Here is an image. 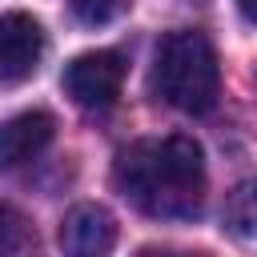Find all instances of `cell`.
Segmentation results:
<instances>
[{
  "label": "cell",
  "mask_w": 257,
  "mask_h": 257,
  "mask_svg": "<svg viewBox=\"0 0 257 257\" xmlns=\"http://www.w3.org/2000/svg\"><path fill=\"white\" fill-rule=\"evenodd\" d=\"M225 233L237 245L257 249V181H241L229 197H225V213H221Z\"/></svg>",
  "instance_id": "7"
},
{
  "label": "cell",
  "mask_w": 257,
  "mask_h": 257,
  "mask_svg": "<svg viewBox=\"0 0 257 257\" xmlns=\"http://www.w3.org/2000/svg\"><path fill=\"white\" fill-rule=\"evenodd\" d=\"M237 8H241V16L249 24H257V0H237Z\"/></svg>",
  "instance_id": "10"
},
{
  "label": "cell",
  "mask_w": 257,
  "mask_h": 257,
  "mask_svg": "<svg viewBox=\"0 0 257 257\" xmlns=\"http://www.w3.org/2000/svg\"><path fill=\"white\" fill-rule=\"evenodd\" d=\"M153 92L177 112L189 116L209 112L221 92V68L213 44L189 28L169 32L153 56Z\"/></svg>",
  "instance_id": "2"
},
{
  "label": "cell",
  "mask_w": 257,
  "mask_h": 257,
  "mask_svg": "<svg viewBox=\"0 0 257 257\" xmlns=\"http://www.w3.org/2000/svg\"><path fill=\"white\" fill-rule=\"evenodd\" d=\"M116 189L157 221H189L205 205V153L193 137H145L116 153Z\"/></svg>",
  "instance_id": "1"
},
{
  "label": "cell",
  "mask_w": 257,
  "mask_h": 257,
  "mask_svg": "<svg viewBox=\"0 0 257 257\" xmlns=\"http://www.w3.org/2000/svg\"><path fill=\"white\" fill-rule=\"evenodd\" d=\"M120 84H124V56L112 52V48L80 52L64 68V92L88 112L112 108L116 96H120Z\"/></svg>",
  "instance_id": "3"
},
{
  "label": "cell",
  "mask_w": 257,
  "mask_h": 257,
  "mask_svg": "<svg viewBox=\"0 0 257 257\" xmlns=\"http://www.w3.org/2000/svg\"><path fill=\"white\" fill-rule=\"evenodd\" d=\"M72 12L84 24H108L112 16L124 12V0H72Z\"/></svg>",
  "instance_id": "8"
},
{
  "label": "cell",
  "mask_w": 257,
  "mask_h": 257,
  "mask_svg": "<svg viewBox=\"0 0 257 257\" xmlns=\"http://www.w3.org/2000/svg\"><path fill=\"white\" fill-rule=\"evenodd\" d=\"M44 56V28L28 12H4L0 16V72L8 80H24L36 72Z\"/></svg>",
  "instance_id": "4"
},
{
  "label": "cell",
  "mask_w": 257,
  "mask_h": 257,
  "mask_svg": "<svg viewBox=\"0 0 257 257\" xmlns=\"http://www.w3.org/2000/svg\"><path fill=\"white\" fill-rule=\"evenodd\" d=\"M56 120L44 108H28L16 112L0 124V169H20L28 161H36L48 145H52Z\"/></svg>",
  "instance_id": "5"
},
{
  "label": "cell",
  "mask_w": 257,
  "mask_h": 257,
  "mask_svg": "<svg viewBox=\"0 0 257 257\" xmlns=\"http://www.w3.org/2000/svg\"><path fill=\"white\" fill-rule=\"evenodd\" d=\"M116 241V221L104 205H76L60 221V249L72 257H96L108 253Z\"/></svg>",
  "instance_id": "6"
},
{
  "label": "cell",
  "mask_w": 257,
  "mask_h": 257,
  "mask_svg": "<svg viewBox=\"0 0 257 257\" xmlns=\"http://www.w3.org/2000/svg\"><path fill=\"white\" fill-rule=\"evenodd\" d=\"M16 245H20V217L8 205H0V253H8Z\"/></svg>",
  "instance_id": "9"
}]
</instances>
